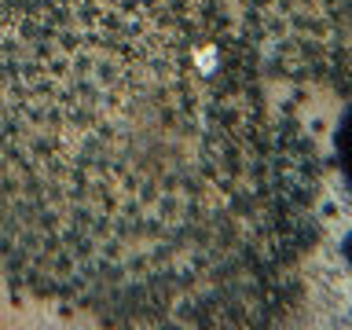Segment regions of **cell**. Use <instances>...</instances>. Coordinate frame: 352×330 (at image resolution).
Returning <instances> with one entry per match:
<instances>
[{"mask_svg":"<svg viewBox=\"0 0 352 330\" xmlns=\"http://www.w3.org/2000/svg\"><path fill=\"white\" fill-rule=\"evenodd\" d=\"M319 162L224 0H0V279L103 327L294 312Z\"/></svg>","mask_w":352,"mask_h":330,"instance_id":"6da1fadb","label":"cell"},{"mask_svg":"<svg viewBox=\"0 0 352 330\" xmlns=\"http://www.w3.org/2000/svg\"><path fill=\"white\" fill-rule=\"evenodd\" d=\"M272 74L352 85V0H224Z\"/></svg>","mask_w":352,"mask_h":330,"instance_id":"7a4b0ae2","label":"cell"},{"mask_svg":"<svg viewBox=\"0 0 352 330\" xmlns=\"http://www.w3.org/2000/svg\"><path fill=\"white\" fill-rule=\"evenodd\" d=\"M334 162H338V173L345 187L352 191V103L345 107V114H341L338 129H334Z\"/></svg>","mask_w":352,"mask_h":330,"instance_id":"3957f363","label":"cell"}]
</instances>
